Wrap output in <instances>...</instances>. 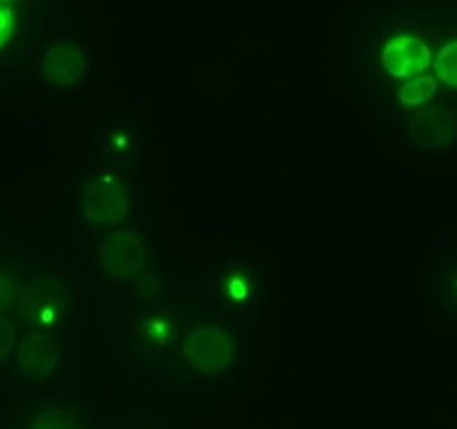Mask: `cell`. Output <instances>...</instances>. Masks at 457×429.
<instances>
[{"instance_id": "cell-1", "label": "cell", "mask_w": 457, "mask_h": 429, "mask_svg": "<svg viewBox=\"0 0 457 429\" xmlns=\"http://www.w3.org/2000/svg\"><path fill=\"white\" fill-rule=\"evenodd\" d=\"M186 359L202 371H219L230 358V343L226 335L215 328H202L191 334L184 347Z\"/></svg>"}, {"instance_id": "cell-2", "label": "cell", "mask_w": 457, "mask_h": 429, "mask_svg": "<svg viewBox=\"0 0 457 429\" xmlns=\"http://www.w3.org/2000/svg\"><path fill=\"white\" fill-rule=\"evenodd\" d=\"M384 64L392 76L410 78L430 64V50L412 37H397L384 50Z\"/></svg>"}, {"instance_id": "cell-3", "label": "cell", "mask_w": 457, "mask_h": 429, "mask_svg": "<svg viewBox=\"0 0 457 429\" xmlns=\"http://www.w3.org/2000/svg\"><path fill=\"white\" fill-rule=\"evenodd\" d=\"M62 306V297L59 289L46 282H35L23 294L24 317L33 325H44L55 319Z\"/></svg>"}, {"instance_id": "cell-4", "label": "cell", "mask_w": 457, "mask_h": 429, "mask_svg": "<svg viewBox=\"0 0 457 429\" xmlns=\"http://www.w3.org/2000/svg\"><path fill=\"white\" fill-rule=\"evenodd\" d=\"M57 359L55 343L46 335H33L23 342L20 361L31 376H46Z\"/></svg>"}, {"instance_id": "cell-5", "label": "cell", "mask_w": 457, "mask_h": 429, "mask_svg": "<svg viewBox=\"0 0 457 429\" xmlns=\"http://www.w3.org/2000/svg\"><path fill=\"white\" fill-rule=\"evenodd\" d=\"M414 137L425 146H440L451 139L454 133V119L445 112L427 111L412 124Z\"/></svg>"}, {"instance_id": "cell-6", "label": "cell", "mask_w": 457, "mask_h": 429, "mask_svg": "<svg viewBox=\"0 0 457 429\" xmlns=\"http://www.w3.org/2000/svg\"><path fill=\"white\" fill-rule=\"evenodd\" d=\"M141 251L137 244L126 234H119L107 244L104 252L105 268L115 276H126L139 267Z\"/></svg>"}, {"instance_id": "cell-7", "label": "cell", "mask_w": 457, "mask_h": 429, "mask_svg": "<svg viewBox=\"0 0 457 429\" xmlns=\"http://www.w3.org/2000/svg\"><path fill=\"white\" fill-rule=\"evenodd\" d=\"M46 74L59 85H69L79 78L83 70L81 55L68 45L57 46L46 55Z\"/></svg>"}, {"instance_id": "cell-8", "label": "cell", "mask_w": 457, "mask_h": 429, "mask_svg": "<svg viewBox=\"0 0 457 429\" xmlns=\"http://www.w3.org/2000/svg\"><path fill=\"white\" fill-rule=\"evenodd\" d=\"M88 213L98 222H114L124 213V200L114 186H98L88 196Z\"/></svg>"}, {"instance_id": "cell-9", "label": "cell", "mask_w": 457, "mask_h": 429, "mask_svg": "<svg viewBox=\"0 0 457 429\" xmlns=\"http://www.w3.org/2000/svg\"><path fill=\"white\" fill-rule=\"evenodd\" d=\"M436 91V81L432 76H420L410 81L403 90L399 91L401 102L406 105H418L430 100Z\"/></svg>"}, {"instance_id": "cell-10", "label": "cell", "mask_w": 457, "mask_h": 429, "mask_svg": "<svg viewBox=\"0 0 457 429\" xmlns=\"http://www.w3.org/2000/svg\"><path fill=\"white\" fill-rule=\"evenodd\" d=\"M435 74L447 87L457 88V42L444 46L435 59Z\"/></svg>"}, {"instance_id": "cell-11", "label": "cell", "mask_w": 457, "mask_h": 429, "mask_svg": "<svg viewBox=\"0 0 457 429\" xmlns=\"http://www.w3.org/2000/svg\"><path fill=\"white\" fill-rule=\"evenodd\" d=\"M12 334H14L12 325L9 321H5L4 318H0V358L9 352L12 340H14Z\"/></svg>"}, {"instance_id": "cell-12", "label": "cell", "mask_w": 457, "mask_h": 429, "mask_svg": "<svg viewBox=\"0 0 457 429\" xmlns=\"http://www.w3.org/2000/svg\"><path fill=\"white\" fill-rule=\"evenodd\" d=\"M12 28V14L7 5L0 4V46L7 40Z\"/></svg>"}, {"instance_id": "cell-13", "label": "cell", "mask_w": 457, "mask_h": 429, "mask_svg": "<svg viewBox=\"0 0 457 429\" xmlns=\"http://www.w3.org/2000/svg\"><path fill=\"white\" fill-rule=\"evenodd\" d=\"M9 293H11V284H9L5 278H2V276H0V302L7 301Z\"/></svg>"}]
</instances>
